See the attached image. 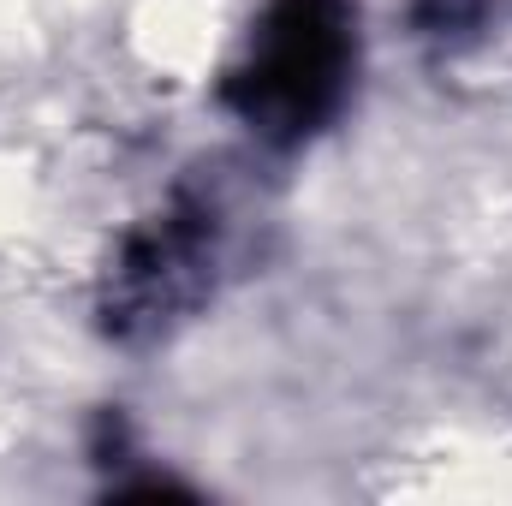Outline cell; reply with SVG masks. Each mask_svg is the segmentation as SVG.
Here are the masks:
<instances>
[{
    "label": "cell",
    "instance_id": "1",
    "mask_svg": "<svg viewBox=\"0 0 512 506\" xmlns=\"http://www.w3.org/2000/svg\"><path fill=\"white\" fill-rule=\"evenodd\" d=\"M352 54L358 36L346 0H274L256 24L245 66L227 78V102L268 143H298L340 108Z\"/></svg>",
    "mask_w": 512,
    "mask_h": 506
}]
</instances>
